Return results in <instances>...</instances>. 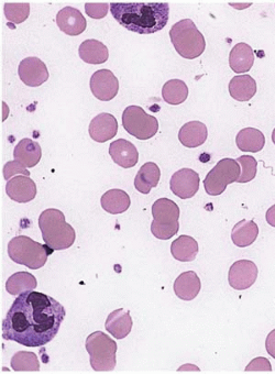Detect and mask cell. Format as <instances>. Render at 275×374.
<instances>
[{
	"instance_id": "74e56055",
	"label": "cell",
	"mask_w": 275,
	"mask_h": 374,
	"mask_svg": "<svg viewBox=\"0 0 275 374\" xmlns=\"http://www.w3.org/2000/svg\"><path fill=\"white\" fill-rule=\"evenodd\" d=\"M266 353H268L273 359H275V329H273V331L269 333L268 337H266Z\"/></svg>"
},
{
	"instance_id": "603a6c76",
	"label": "cell",
	"mask_w": 275,
	"mask_h": 374,
	"mask_svg": "<svg viewBox=\"0 0 275 374\" xmlns=\"http://www.w3.org/2000/svg\"><path fill=\"white\" fill-rule=\"evenodd\" d=\"M42 149L39 144L31 139L25 138L20 140L14 151V158L21 163L26 168H33L41 160Z\"/></svg>"
},
{
	"instance_id": "cb8c5ba5",
	"label": "cell",
	"mask_w": 275,
	"mask_h": 374,
	"mask_svg": "<svg viewBox=\"0 0 275 374\" xmlns=\"http://www.w3.org/2000/svg\"><path fill=\"white\" fill-rule=\"evenodd\" d=\"M78 54L85 63L93 64V65L106 63L109 58L107 46L95 39L82 42L78 48Z\"/></svg>"
},
{
	"instance_id": "d590c367",
	"label": "cell",
	"mask_w": 275,
	"mask_h": 374,
	"mask_svg": "<svg viewBox=\"0 0 275 374\" xmlns=\"http://www.w3.org/2000/svg\"><path fill=\"white\" fill-rule=\"evenodd\" d=\"M108 8L110 5L108 4H86V14L93 19H102L105 17L108 13Z\"/></svg>"
},
{
	"instance_id": "83f0119b",
	"label": "cell",
	"mask_w": 275,
	"mask_h": 374,
	"mask_svg": "<svg viewBox=\"0 0 275 374\" xmlns=\"http://www.w3.org/2000/svg\"><path fill=\"white\" fill-rule=\"evenodd\" d=\"M258 235V225L254 220L242 219L232 228V240L239 248H246L257 240Z\"/></svg>"
},
{
	"instance_id": "52a82bcc",
	"label": "cell",
	"mask_w": 275,
	"mask_h": 374,
	"mask_svg": "<svg viewBox=\"0 0 275 374\" xmlns=\"http://www.w3.org/2000/svg\"><path fill=\"white\" fill-rule=\"evenodd\" d=\"M151 233L160 240H170L180 229V208L168 198H160L152 205Z\"/></svg>"
},
{
	"instance_id": "e575fe53",
	"label": "cell",
	"mask_w": 275,
	"mask_h": 374,
	"mask_svg": "<svg viewBox=\"0 0 275 374\" xmlns=\"http://www.w3.org/2000/svg\"><path fill=\"white\" fill-rule=\"evenodd\" d=\"M16 174L30 176L29 170H27L26 166L18 161H9V162L6 163L5 166H4V178L5 180H11V178Z\"/></svg>"
},
{
	"instance_id": "ac0fdd59",
	"label": "cell",
	"mask_w": 275,
	"mask_h": 374,
	"mask_svg": "<svg viewBox=\"0 0 275 374\" xmlns=\"http://www.w3.org/2000/svg\"><path fill=\"white\" fill-rule=\"evenodd\" d=\"M132 321L130 311L124 309H116L108 315L105 328L116 339H124L131 333Z\"/></svg>"
},
{
	"instance_id": "f1b7e54d",
	"label": "cell",
	"mask_w": 275,
	"mask_h": 374,
	"mask_svg": "<svg viewBox=\"0 0 275 374\" xmlns=\"http://www.w3.org/2000/svg\"><path fill=\"white\" fill-rule=\"evenodd\" d=\"M171 253L176 260L180 262L194 261L198 253V241L192 237L182 235L171 245Z\"/></svg>"
},
{
	"instance_id": "9a60e30c",
	"label": "cell",
	"mask_w": 275,
	"mask_h": 374,
	"mask_svg": "<svg viewBox=\"0 0 275 374\" xmlns=\"http://www.w3.org/2000/svg\"><path fill=\"white\" fill-rule=\"evenodd\" d=\"M90 138L98 144L112 140L118 132L117 119L112 114L102 112L94 118L88 128Z\"/></svg>"
},
{
	"instance_id": "30bf717a",
	"label": "cell",
	"mask_w": 275,
	"mask_h": 374,
	"mask_svg": "<svg viewBox=\"0 0 275 374\" xmlns=\"http://www.w3.org/2000/svg\"><path fill=\"white\" fill-rule=\"evenodd\" d=\"M258 274L256 263L249 260L237 261L229 269V285L237 291H244L256 283Z\"/></svg>"
},
{
	"instance_id": "d4e9b609",
	"label": "cell",
	"mask_w": 275,
	"mask_h": 374,
	"mask_svg": "<svg viewBox=\"0 0 275 374\" xmlns=\"http://www.w3.org/2000/svg\"><path fill=\"white\" fill-rule=\"evenodd\" d=\"M229 94L238 102H249L257 94V83L250 75H238L229 83Z\"/></svg>"
},
{
	"instance_id": "44dd1931",
	"label": "cell",
	"mask_w": 275,
	"mask_h": 374,
	"mask_svg": "<svg viewBox=\"0 0 275 374\" xmlns=\"http://www.w3.org/2000/svg\"><path fill=\"white\" fill-rule=\"evenodd\" d=\"M254 63V50L249 44H236L229 54V65L234 73H247Z\"/></svg>"
},
{
	"instance_id": "6da1fadb",
	"label": "cell",
	"mask_w": 275,
	"mask_h": 374,
	"mask_svg": "<svg viewBox=\"0 0 275 374\" xmlns=\"http://www.w3.org/2000/svg\"><path fill=\"white\" fill-rule=\"evenodd\" d=\"M66 311L60 301L40 292L18 295L1 324L5 341L25 347L48 345L59 333Z\"/></svg>"
},
{
	"instance_id": "7402d4cb",
	"label": "cell",
	"mask_w": 275,
	"mask_h": 374,
	"mask_svg": "<svg viewBox=\"0 0 275 374\" xmlns=\"http://www.w3.org/2000/svg\"><path fill=\"white\" fill-rule=\"evenodd\" d=\"M161 178V170L154 162L144 163L134 178V187L142 194H149L158 186Z\"/></svg>"
},
{
	"instance_id": "f35d334b",
	"label": "cell",
	"mask_w": 275,
	"mask_h": 374,
	"mask_svg": "<svg viewBox=\"0 0 275 374\" xmlns=\"http://www.w3.org/2000/svg\"><path fill=\"white\" fill-rule=\"evenodd\" d=\"M266 223L275 228V205H273L266 210Z\"/></svg>"
},
{
	"instance_id": "f546056e",
	"label": "cell",
	"mask_w": 275,
	"mask_h": 374,
	"mask_svg": "<svg viewBox=\"0 0 275 374\" xmlns=\"http://www.w3.org/2000/svg\"><path fill=\"white\" fill-rule=\"evenodd\" d=\"M37 285V279L31 273L17 272L8 279L6 289L10 295H20L25 292L33 291Z\"/></svg>"
},
{
	"instance_id": "277c9868",
	"label": "cell",
	"mask_w": 275,
	"mask_h": 374,
	"mask_svg": "<svg viewBox=\"0 0 275 374\" xmlns=\"http://www.w3.org/2000/svg\"><path fill=\"white\" fill-rule=\"evenodd\" d=\"M53 251L49 245H42L27 236L15 237L8 243V255L11 261L31 270L44 267Z\"/></svg>"
},
{
	"instance_id": "9c48e42d",
	"label": "cell",
	"mask_w": 275,
	"mask_h": 374,
	"mask_svg": "<svg viewBox=\"0 0 275 374\" xmlns=\"http://www.w3.org/2000/svg\"><path fill=\"white\" fill-rule=\"evenodd\" d=\"M122 126L124 130L139 140H149L156 136L158 122L156 117L150 116L139 106H129L122 114Z\"/></svg>"
},
{
	"instance_id": "d6a6232c",
	"label": "cell",
	"mask_w": 275,
	"mask_h": 374,
	"mask_svg": "<svg viewBox=\"0 0 275 374\" xmlns=\"http://www.w3.org/2000/svg\"><path fill=\"white\" fill-rule=\"evenodd\" d=\"M237 162L242 166V174L239 176L237 183L251 182L256 178L257 171H258V161L251 156H242L237 159Z\"/></svg>"
},
{
	"instance_id": "5b68a950",
	"label": "cell",
	"mask_w": 275,
	"mask_h": 374,
	"mask_svg": "<svg viewBox=\"0 0 275 374\" xmlns=\"http://www.w3.org/2000/svg\"><path fill=\"white\" fill-rule=\"evenodd\" d=\"M171 42L178 55L194 60L204 53L206 41L202 32L190 19H183L171 28Z\"/></svg>"
},
{
	"instance_id": "836d02e7",
	"label": "cell",
	"mask_w": 275,
	"mask_h": 374,
	"mask_svg": "<svg viewBox=\"0 0 275 374\" xmlns=\"http://www.w3.org/2000/svg\"><path fill=\"white\" fill-rule=\"evenodd\" d=\"M30 15L29 4H5V16L8 21L19 25Z\"/></svg>"
},
{
	"instance_id": "3957f363",
	"label": "cell",
	"mask_w": 275,
	"mask_h": 374,
	"mask_svg": "<svg viewBox=\"0 0 275 374\" xmlns=\"http://www.w3.org/2000/svg\"><path fill=\"white\" fill-rule=\"evenodd\" d=\"M39 228L44 243L54 251L66 250L75 242L76 233L68 224L65 216L59 209H45L39 217Z\"/></svg>"
},
{
	"instance_id": "8992f818",
	"label": "cell",
	"mask_w": 275,
	"mask_h": 374,
	"mask_svg": "<svg viewBox=\"0 0 275 374\" xmlns=\"http://www.w3.org/2000/svg\"><path fill=\"white\" fill-rule=\"evenodd\" d=\"M86 350L90 355V365L96 372L114 371L117 363V343L102 331L90 333L86 339Z\"/></svg>"
},
{
	"instance_id": "ba28073f",
	"label": "cell",
	"mask_w": 275,
	"mask_h": 374,
	"mask_svg": "<svg viewBox=\"0 0 275 374\" xmlns=\"http://www.w3.org/2000/svg\"><path fill=\"white\" fill-rule=\"evenodd\" d=\"M242 166L232 159H222L210 171L204 180L205 191L210 196H220L229 184L237 182Z\"/></svg>"
},
{
	"instance_id": "4dcf8cb0",
	"label": "cell",
	"mask_w": 275,
	"mask_h": 374,
	"mask_svg": "<svg viewBox=\"0 0 275 374\" xmlns=\"http://www.w3.org/2000/svg\"><path fill=\"white\" fill-rule=\"evenodd\" d=\"M188 87L185 82L180 80H171L162 88V97L170 105H180L188 100Z\"/></svg>"
},
{
	"instance_id": "5bb4252c",
	"label": "cell",
	"mask_w": 275,
	"mask_h": 374,
	"mask_svg": "<svg viewBox=\"0 0 275 374\" xmlns=\"http://www.w3.org/2000/svg\"><path fill=\"white\" fill-rule=\"evenodd\" d=\"M37 185L26 175H18L8 181L6 184V193L10 200L21 204L31 202L37 196Z\"/></svg>"
},
{
	"instance_id": "4fadbf2b",
	"label": "cell",
	"mask_w": 275,
	"mask_h": 374,
	"mask_svg": "<svg viewBox=\"0 0 275 374\" xmlns=\"http://www.w3.org/2000/svg\"><path fill=\"white\" fill-rule=\"evenodd\" d=\"M18 74L22 83L29 87H38L49 80L47 65L40 58L34 56L25 58L20 62Z\"/></svg>"
},
{
	"instance_id": "8fae6325",
	"label": "cell",
	"mask_w": 275,
	"mask_h": 374,
	"mask_svg": "<svg viewBox=\"0 0 275 374\" xmlns=\"http://www.w3.org/2000/svg\"><path fill=\"white\" fill-rule=\"evenodd\" d=\"M90 87L97 100L109 102L117 96L119 80L109 70H99L90 78Z\"/></svg>"
},
{
	"instance_id": "2e32d148",
	"label": "cell",
	"mask_w": 275,
	"mask_h": 374,
	"mask_svg": "<svg viewBox=\"0 0 275 374\" xmlns=\"http://www.w3.org/2000/svg\"><path fill=\"white\" fill-rule=\"evenodd\" d=\"M56 25L64 33L76 37L85 31L87 22L80 10L73 7H65L60 10L56 16Z\"/></svg>"
},
{
	"instance_id": "4316f807",
	"label": "cell",
	"mask_w": 275,
	"mask_h": 374,
	"mask_svg": "<svg viewBox=\"0 0 275 374\" xmlns=\"http://www.w3.org/2000/svg\"><path fill=\"white\" fill-rule=\"evenodd\" d=\"M237 146L242 152H260L266 144V137L256 128H244L237 134Z\"/></svg>"
},
{
	"instance_id": "484cf974",
	"label": "cell",
	"mask_w": 275,
	"mask_h": 374,
	"mask_svg": "<svg viewBox=\"0 0 275 374\" xmlns=\"http://www.w3.org/2000/svg\"><path fill=\"white\" fill-rule=\"evenodd\" d=\"M100 204H102V209L108 214L118 215L129 209L131 201H130L129 195L124 191L114 188L102 195Z\"/></svg>"
},
{
	"instance_id": "ffe728a7",
	"label": "cell",
	"mask_w": 275,
	"mask_h": 374,
	"mask_svg": "<svg viewBox=\"0 0 275 374\" xmlns=\"http://www.w3.org/2000/svg\"><path fill=\"white\" fill-rule=\"evenodd\" d=\"M207 127L200 122H190L180 128L178 140L186 148H198L207 140Z\"/></svg>"
},
{
	"instance_id": "e0dca14e",
	"label": "cell",
	"mask_w": 275,
	"mask_h": 374,
	"mask_svg": "<svg viewBox=\"0 0 275 374\" xmlns=\"http://www.w3.org/2000/svg\"><path fill=\"white\" fill-rule=\"evenodd\" d=\"M109 154L112 161L124 169L134 168L139 161V152L134 144L124 139H118L110 144Z\"/></svg>"
},
{
	"instance_id": "7c38bea8",
	"label": "cell",
	"mask_w": 275,
	"mask_h": 374,
	"mask_svg": "<svg viewBox=\"0 0 275 374\" xmlns=\"http://www.w3.org/2000/svg\"><path fill=\"white\" fill-rule=\"evenodd\" d=\"M200 178L198 172L190 169H182L174 173L170 181L171 191L180 200L192 198L198 192Z\"/></svg>"
},
{
	"instance_id": "8d00e7d4",
	"label": "cell",
	"mask_w": 275,
	"mask_h": 374,
	"mask_svg": "<svg viewBox=\"0 0 275 374\" xmlns=\"http://www.w3.org/2000/svg\"><path fill=\"white\" fill-rule=\"evenodd\" d=\"M246 371L271 372L272 371V365H271V362L269 361L266 358L259 357L252 360V361L247 365Z\"/></svg>"
},
{
	"instance_id": "1f68e13d",
	"label": "cell",
	"mask_w": 275,
	"mask_h": 374,
	"mask_svg": "<svg viewBox=\"0 0 275 374\" xmlns=\"http://www.w3.org/2000/svg\"><path fill=\"white\" fill-rule=\"evenodd\" d=\"M11 368L16 372H38L40 362L38 356L29 351H18L11 358Z\"/></svg>"
},
{
	"instance_id": "7a4b0ae2",
	"label": "cell",
	"mask_w": 275,
	"mask_h": 374,
	"mask_svg": "<svg viewBox=\"0 0 275 374\" xmlns=\"http://www.w3.org/2000/svg\"><path fill=\"white\" fill-rule=\"evenodd\" d=\"M110 13L124 29L152 34L166 27L170 18L168 3H112Z\"/></svg>"
},
{
	"instance_id": "d6986e66",
	"label": "cell",
	"mask_w": 275,
	"mask_h": 374,
	"mask_svg": "<svg viewBox=\"0 0 275 374\" xmlns=\"http://www.w3.org/2000/svg\"><path fill=\"white\" fill-rule=\"evenodd\" d=\"M202 289L200 277L194 271H188L178 275L174 282V293L182 301H190L196 299Z\"/></svg>"
},
{
	"instance_id": "ab89813d",
	"label": "cell",
	"mask_w": 275,
	"mask_h": 374,
	"mask_svg": "<svg viewBox=\"0 0 275 374\" xmlns=\"http://www.w3.org/2000/svg\"><path fill=\"white\" fill-rule=\"evenodd\" d=\"M272 141H273V144H275V128H274V130H273V132H272Z\"/></svg>"
}]
</instances>
